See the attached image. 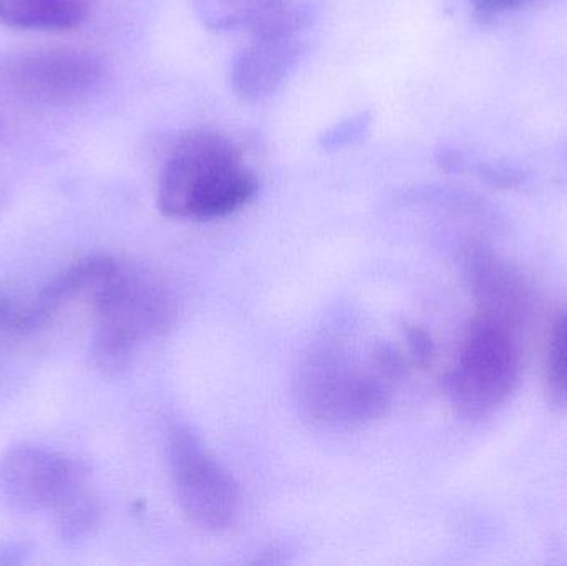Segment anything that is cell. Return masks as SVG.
<instances>
[{"mask_svg": "<svg viewBox=\"0 0 567 566\" xmlns=\"http://www.w3.org/2000/svg\"><path fill=\"white\" fill-rule=\"evenodd\" d=\"M256 173L241 146L219 130L185 133L172 146L158 186V206L169 218H226L258 195Z\"/></svg>", "mask_w": 567, "mask_h": 566, "instance_id": "6da1fadb", "label": "cell"}, {"mask_svg": "<svg viewBox=\"0 0 567 566\" xmlns=\"http://www.w3.org/2000/svg\"><path fill=\"white\" fill-rule=\"evenodd\" d=\"M89 299L99 316L90 358L105 375L125 372L140 346L162 335L172 322L168 289L136 266L116 261Z\"/></svg>", "mask_w": 567, "mask_h": 566, "instance_id": "7a4b0ae2", "label": "cell"}, {"mask_svg": "<svg viewBox=\"0 0 567 566\" xmlns=\"http://www.w3.org/2000/svg\"><path fill=\"white\" fill-rule=\"evenodd\" d=\"M390 354L360 359L342 346L317 349L300 371L297 398L306 418L326 429H352L375 421L390 405Z\"/></svg>", "mask_w": 567, "mask_h": 566, "instance_id": "3957f363", "label": "cell"}, {"mask_svg": "<svg viewBox=\"0 0 567 566\" xmlns=\"http://www.w3.org/2000/svg\"><path fill=\"white\" fill-rule=\"evenodd\" d=\"M519 375L522 351L515 329L476 315L446 379L453 404L470 418L488 415L512 398Z\"/></svg>", "mask_w": 567, "mask_h": 566, "instance_id": "277c9868", "label": "cell"}, {"mask_svg": "<svg viewBox=\"0 0 567 566\" xmlns=\"http://www.w3.org/2000/svg\"><path fill=\"white\" fill-rule=\"evenodd\" d=\"M109 82V66L82 49H45L10 56L0 65V85L20 102L60 109L86 102Z\"/></svg>", "mask_w": 567, "mask_h": 566, "instance_id": "5b68a950", "label": "cell"}, {"mask_svg": "<svg viewBox=\"0 0 567 566\" xmlns=\"http://www.w3.org/2000/svg\"><path fill=\"white\" fill-rule=\"evenodd\" d=\"M168 445L176 497L189 522L216 534L231 528L241 511V492L231 474L185 425L169 429Z\"/></svg>", "mask_w": 567, "mask_h": 566, "instance_id": "8992f818", "label": "cell"}, {"mask_svg": "<svg viewBox=\"0 0 567 566\" xmlns=\"http://www.w3.org/2000/svg\"><path fill=\"white\" fill-rule=\"evenodd\" d=\"M83 469L65 455L17 445L0 457V501L13 511H49Z\"/></svg>", "mask_w": 567, "mask_h": 566, "instance_id": "52a82bcc", "label": "cell"}, {"mask_svg": "<svg viewBox=\"0 0 567 566\" xmlns=\"http://www.w3.org/2000/svg\"><path fill=\"white\" fill-rule=\"evenodd\" d=\"M203 25L215 32H248L255 37L300 35L313 10L299 0H193Z\"/></svg>", "mask_w": 567, "mask_h": 566, "instance_id": "ba28073f", "label": "cell"}, {"mask_svg": "<svg viewBox=\"0 0 567 566\" xmlns=\"http://www.w3.org/2000/svg\"><path fill=\"white\" fill-rule=\"evenodd\" d=\"M466 272L478 315L518 331L529 311V291L515 266L499 258L488 246L466 249Z\"/></svg>", "mask_w": 567, "mask_h": 566, "instance_id": "9c48e42d", "label": "cell"}, {"mask_svg": "<svg viewBox=\"0 0 567 566\" xmlns=\"http://www.w3.org/2000/svg\"><path fill=\"white\" fill-rule=\"evenodd\" d=\"M302 55L300 35L255 37L233 62V92L245 102H261L275 95Z\"/></svg>", "mask_w": 567, "mask_h": 566, "instance_id": "30bf717a", "label": "cell"}, {"mask_svg": "<svg viewBox=\"0 0 567 566\" xmlns=\"http://www.w3.org/2000/svg\"><path fill=\"white\" fill-rule=\"evenodd\" d=\"M92 0H0V23L23 32H72L92 16Z\"/></svg>", "mask_w": 567, "mask_h": 566, "instance_id": "8fae6325", "label": "cell"}, {"mask_svg": "<svg viewBox=\"0 0 567 566\" xmlns=\"http://www.w3.org/2000/svg\"><path fill=\"white\" fill-rule=\"evenodd\" d=\"M50 512L60 538L66 544H79L99 528L102 502L95 488L90 485L85 471L70 482Z\"/></svg>", "mask_w": 567, "mask_h": 566, "instance_id": "7c38bea8", "label": "cell"}, {"mask_svg": "<svg viewBox=\"0 0 567 566\" xmlns=\"http://www.w3.org/2000/svg\"><path fill=\"white\" fill-rule=\"evenodd\" d=\"M546 379L553 401L567 405V308L553 326Z\"/></svg>", "mask_w": 567, "mask_h": 566, "instance_id": "4fadbf2b", "label": "cell"}, {"mask_svg": "<svg viewBox=\"0 0 567 566\" xmlns=\"http://www.w3.org/2000/svg\"><path fill=\"white\" fill-rule=\"evenodd\" d=\"M372 120V113L360 112L357 115L342 120V122L336 123V125L330 126L327 132L320 135V146L326 152H340V150L357 145L369 133Z\"/></svg>", "mask_w": 567, "mask_h": 566, "instance_id": "5bb4252c", "label": "cell"}, {"mask_svg": "<svg viewBox=\"0 0 567 566\" xmlns=\"http://www.w3.org/2000/svg\"><path fill=\"white\" fill-rule=\"evenodd\" d=\"M535 2L538 0H472V10L476 19L492 22L505 13L515 12Z\"/></svg>", "mask_w": 567, "mask_h": 566, "instance_id": "9a60e30c", "label": "cell"}, {"mask_svg": "<svg viewBox=\"0 0 567 566\" xmlns=\"http://www.w3.org/2000/svg\"><path fill=\"white\" fill-rule=\"evenodd\" d=\"M478 173L486 183L499 188H512L523 182V173L508 163H483L478 166Z\"/></svg>", "mask_w": 567, "mask_h": 566, "instance_id": "2e32d148", "label": "cell"}, {"mask_svg": "<svg viewBox=\"0 0 567 566\" xmlns=\"http://www.w3.org/2000/svg\"><path fill=\"white\" fill-rule=\"evenodd\" d=\"M23 305L0 292V335L22 336Z\"/></svg>", "mask_w": 567, "mask_h": 566, "instance_id": "e0dca14e", "label": "cell"}, {"mask_svg": "<svg viewBox=\"0 0 567 566\" xmlns=\"http://www.w3.org/2000/svg\"><path fill=\"white\" fill-rule=\"evenodd\" d=\"M29 557V548L22 544L0 545V566L22 565Z\"/></svg>", "mask_w": 567, "mask_h": 566, "instance_id": "ac0fdd59", "label": "cell"}]
</instances>
